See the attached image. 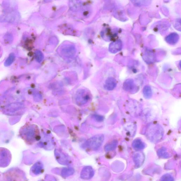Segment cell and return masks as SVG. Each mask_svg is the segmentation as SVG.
I'll return each mask as SVG.
<instances>
[{
	"label": "cell",
	"instance_id": "obj_1",
	"mask_svg": "<svg viewBox=\"0 0 181 181\" xmlns=\"http://www.w3.org/2000/svg\"><path fill=\"white\" fill-rule=\"evenodd\" d=\"M38 131L35 126L26 125L19 131V134L22 139L28 144H31L38 140L39 136Z\"/></svg>",
	"mask_w": 181,
	"mask_h": 181
},
{
	"label": "cell",
	"instance_id": "obj_2",
	"mask_svg": "<svg viewBox=\"0 0 181 181\" xmlns=\"http://www.w3.org/2000/svg\"><path fill=\"white\" fill-rule=\"evenodd\" d=\"M145 135L148 139L153 143L159 142L162 139L164 130L158 124H151L148 126L145 131Z\"/></svg>",
	"mask_w": 181,
	"mask_h": 181
},
{
	"label": "cell",
	"instance_id": "obj_3",
	"mask_svg": "<svg viewBox=\"0 0 181 181\" xmlns=\"http://www.w3.org/2000/svg\"><path fill=\"white\" fill-rule=\"evenodd\" d=\"M104 140L102 134H98L89 139L86 141L85 145L86 148L93 150H97L102 145Z\"/></svg>",
	"mask_w": 181,
	"mask_h": 181
},
{
	"label": "cell",
	"instance_id": "obj_4",
	"mask_svg": "<svg viewBox=\"0 0 181 181\" xmlns=\"http://www.w3.org/2000/svg\"><path fill=\"white\" fill-rule=\"evenodd\" d=\"M90 95L89 92L85 89H79L76 94L75 100L77 105L82 106L90 100Z\"/></svg>",
	"mask_w": 181,
	"mask_h": 181
},
{
	"label": "cell",
	"instance_id": "obj_5",
	"mask_svg": "<svg viewBox=\"0 0 181 181\" xmlns=\"http://www.w3.org/2000/svg\"><path fill=\"white\" fill-rule=\"evenodd\" d=\"M56 159L59 164L62 165H68L71 161L70 158L62 151L58 149H56L54 152Z\"/></svg>",
	"mask_w": 181,
	"mask_h": 181
},
{
	"label": "cell",
	"instance_id": "obj_6",
	"mask_svg": "<svg viewBox=\"0 0 181 181\" xmlns=\"http://www.w3.org/2000/svg\"><path fill=\"white\" fill-rule=\"evenodd\" d=\"M76 53L75 47L72 45H66L62 47L61 49V54L67 58H73Z\"/></svg>",
	"mask_w": 181,
	"mask_h": 181
},
{
	"label": "cell",
	"instance_id": "obj_7",
	"mask_svg": "<svg viewBox=\"0 0 181 181\" xmlns=\"http://www.w3.org/2000/svg\"><path fill=\"white\" fill-rule=\"evenodd\" d=\"M95 174L93 168L91 166L84 167L81 172L80 177L82 179L88 180L92 178Z\"/></svg>",
	"mask_w": 181,
	"mask_h": 181
},
{
	"label": "cell",
	"instance_id": "obj_8",
	"mask_svg": "<svg viewBox=\"0 0 181 181\" xmlns=\"http://www.w3.org/2000/svg\"><path fill=\"white\" fill-rule=\"evenodd\" d=\"M133 160L136 168L140 167L143 165L145 160L144 154L142 152H137L134 153Z\"/></svg>",
	"mask_w": 181,
	"mask_h": 181
},
{
	"label": "cell",
	"instance_id": "obj_9",
	"mask_svg": "<svg viewBox=\"0 0 181 181\" xmlns=\"http://www.w3.org/2000/svg\"><path fill=\"white\" fill-rule=\"evenodd\" d=\"M123 44L120 41L112 42L109 46V50L111 53L115 54L120 51L122 49Z\"/></svg>",
	"mask_w": 181,
	"mask_h": 181
},
{
	"label": "cell",
	"instance_id": "obj_10",
	"mask_svg": "<svg viewBox=\"0 0 181 181\" xmlns=\"http://www.w3.org/2000/svg\"><path fill=\"white\" fill-rule=\"evenodd\" d=\"M143 56L144 61L148 63H152L154 61V54L150 49L146 50L144 53Z\"/></svg>",
	"mask_w": 181,
	"mask_h": 181
},
{
	"label": "cell",
	"instance_id": "obj_11",
	"mask_svg": "<svg viewBox=\"0 0 181 181\" xmlns=\"http://www.w3.org/2000/svg\"><path fill=\"white\" fill-rule=\"evenodd\" d=\"M123 87L125 90L130 92L135 90L136 88L134 82L131 79L125 81L123 84Z\"/></svg>",
	"mask_w": 181,
	"mask_h": 181
},
{
	"label": "cell",
	"instance_id": "obj_12",
	"mask_svg": "<svg viewBox=\"0 0 181 181\" xmlns=\"http://www.w3.org/2000/svg\"><path fill=\"white\" fill-rule=\"evenodd\" d=\"M116 80L114 78H109L106 80L104 87L106 90H112L116 87Z\"/></svg>",
	"mask_w": 181,
	"mask_h": 181
},
{
	"label": "cell",
	"instance_id": "obj_13",
	"mask_svg": "<svg viewBox=\"0 0 181 181\" xmlns=\"http://www.w3.org/2000/svg\"><path fill=\"white\" fill-rule=\"evenodd\" d=\"M179 39V35L177 33H173L169 35L166 38L167 43L170 45L176 44Z\"/></svg>",
	"mask_w": 181,
	"mask_h": 181
},
{
	"label": "cell",
	"instance_id": "obj_14",
	"mask_svg": "<svg viewBox=\"0 0 181 181\" xmlns=\"http://www.w3.org/2000/svg\"><path fill=\"white\" fill-rule=\"evenodd\" d=\"M132 147L136 150H140L145 148V144L140 139H137L133 141Z\"/></svg>",
	"mask_w": 181,
	"mask_h": 181
},
{
	"label": "cell",
	"instance_id": "obj_15",
	"mask_svg": "<svg viewBox=\"0 0 181 181\" xmlns=\"http://www.w3.org/2000/svg\"><path fill=\"white\" fill-rule=\"evenodd\" d=\"M43 165L40 162H37L32 168V172L34 174L38 175L40 174L43 171Z\"/></svg>",
	"mask_w": 181,
	"mask_h": 181
},
{
	"label": "cell",
	"instance_id": "obj_16",
	"mask_svg": "<svg viewBox=\"0 0 181 181\" xmlns=\"http://www.w3.org/2000/svg\"><path fill=\"white\" fill-rule=\"evenodd\" d=\"M157 153L158 157L161 158L166 159L170 157V153L168 152L167 149L165 147L160 148L157 151Z\"/></svg>",
	"mask_w": 181,
	"mask_h": 181
},
{
	"label": "cell",
	"instance_id": "obj_17",
	"mask_svg": "<svg viewBox=\"0 0 181 181\" xmlns=\"http://www.w3.org/2000/svg\"><path fill=\"white\" fill-rule=\"evenodd\" d=\"M74 173V170L72 168H64L62 169L61 175L64 178L68 177L72 175Z\"/></svg>",
	"mask_w": 181,
	"mask_h": 181
},
{
	"label": "cell",
	"instance_id": "obj_18",
	"mask_svg": "<svg viewBox=\"0 0 181 181\" xmlns=\"http://www.w3.org/2000/svg\"><path fill=\"white\" fill-rule=\"evenodd\" d=\"M118 144L117 140H114L112 142L106 144L105 147V150L106 152H110L115 149Z\"/></svg>",
	"mask_w": 181,
	"mask_h": 181
},
{
	"label": "cell",
	"instance_id": "obj_19",
	"mask_svg": "<svg viewBox=\"0 0 181 181\" xmlns=\"http://www.w3.org/2000/svg\"><path fill=\"white\" fill-rule=\"evenodd\" d=\"M143 93L146 98L149 99L152 97L153 93L150 87L149 86H145L143 89Z\"/></svg>",
	"mask_w": 181,
	"mask_h": 181
},
{
	"label": "cell",
	"instance_id": "obj_20",
	"mask_svg": "<svg viewBox=\"0 0 181 181\" xmlns=\"http://www.w3.org/2000/svg\"><path fill=\"white\" fill-rule=\"evenodd\" d=\"M35 56L36 60L38 62H41L43 60L44 58V55L42 52L39 50H37L35 53Z\"/></svg>",
	"mask_w": 181,
	"mask_h": 181
},
{
	"label": "cell",
	"instance_id": "obj_21",
	"mask_svg": "<svg viewBox=\"0 0 181 181\" xmlns=\"http://www.w3.org/2000/svg\"><path fill=\"white\" fill-rule=\"evenodd\" d=\"M161 181H173L174 180V178L172 175L169 174H166L163 175L161 178Z\"/></svg>",
	"mask_w": 181,
	"mask_h": 181
},
{
	"label": "cell",
	"instance_id": "obj_22",
	"mask_svg": "<svg viewBox=\"0 0 181 181\" xmlns=\"http://www.w3.org/2000/svg\"><path fill=\"white\" fill-rule=\"evenodd\" d=\"M14 58L15 56L14 54H11L6 61V63H5L6 66H8L11 65L12 63V62H13Z\"/></svg>",
	"mask_w": 181,
	"mask_h": 181
},
{
	"label": "cell",
	"instance_id": "obj_23",
	"mask_svg": "<svg viewBox=\"0 0 181 181\" xmlns=\"http://www.w3.org/2000/svg\"><path fill=\"white\" fill-rule=\"evenodd\" d=\"M93 117L97 121L99 122H101L104 120V118L103 116L101 115H95L93 116Z\"/></svg>",
	"mask_w": 181,
	"mask_h": 181
}]
</instances>
